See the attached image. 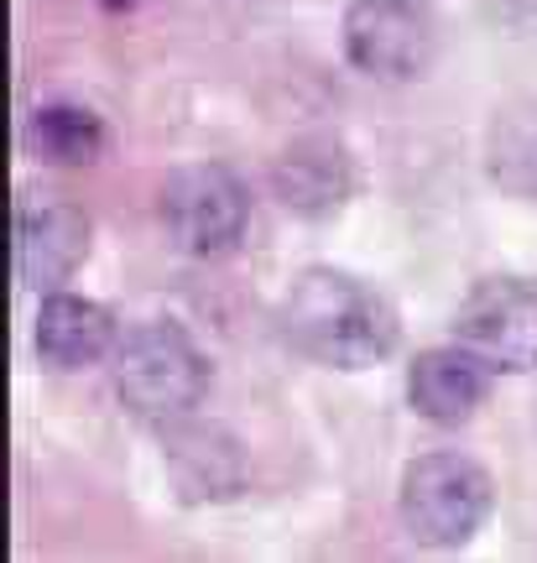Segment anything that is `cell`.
<instances>
[{
	"instance_id": "277c9868",
	"label": "cell",
	"mask_w": 537,
	"mask_h": 563,
	"mask_svg": "<svg viewBox=\"0 0 537 563\" xmlns=\"http://www.w3.org/2000/svg\"><path fill=\"white\" fill-rule=\"evenodd\" d=\"M344 53L360 74L381 84L423 79L438 58L434 0H350L344 5Z\"/></svg>"
},
{
	"instance_id": "7c38bea8",
	"label": "cell",
	"mask_w": 537,
	"mask_h": 563,
	"mask_svg": "<svg viewBox=\"0 0 537 563\" xmlns=\"http://www.w3.org/2000/svg\"><path fill=\"white\" fill-rule=\"evenodd\" d=\"M26 146L42 162H53V167H89L105 152V121L89 104H74V100L42 104L32 115V125H26Z\"/></svg>"
},
{
	"instance_id": "4fadbf2b",
	"label": "cell",
	"mask_w": 537,
	"mask_h": 563,
	"mask_svg": "<svg viewBox=\"0 0 537 563\" xmlns=\"http://www.w3.org/2000/svg\"><path fill=\"white\" fill-rule=\"evenodd\" d=\"M167 454H173V470H178V485H183L188 501H204V496H235L240 454L224 433H215V428H209V433H204V428L178 433Z\"/></svg>"
},
{
	"instance_id": "8992f818",
	"label": "cell",
	"mask_w": 537,
	"mask_h": 563,
	"mask_svg": "<svg viewBox=\"0 0 537 563\" xmlns=\"http://www.w3.org/2000/svg\"><path fill=\"white\" fill-rule=\"evenodd\" d=\"M454 340L491 371H537V282L491 277L454 313Z\"/></svg>"
},
{
	"instance_id": "52a82bcc",
	"label": "cell",
	"mask_w": 537,
	"mask_h": 563,
	"mask_svg": "<svg viewBox=\"0 0 537 563\" xmlns=\"http://www.w3.org/2000/svg\"><path fill=\"white\" fill-rule=\"evenodd\" d=\"M11 251H17V282L32 292H58L89 256V220L79 203L63 194H21L17 224H11Z\"/></svg>"
},
{
	"instance_id": "30bf717a",
	"label": "cell",
	"mask_w": 537,
	"mask_h": 563,
	"mask_svg": "<svg viewBox=\"0 0 537 563\" xmlns=\"http://www.w3.org/2000/svg\"><path fill=\"white\" fill-rule=\"evenodd\" d=\"M116 313L79 292H47L37 308V355L58 371H84L116 350Z\"/></svg>"
},
{
	"instance_id": "3957f363",
	"label": "cell",
	"mask_w": 537,
	"mask_h": 563,
	"mask_svg": "<svg viewBox=\"0 0 537 563\" xmlns=\"http://www.w3.org/2000/svg\"><path fill=\"white\" fill-rule=\"evenodd\" d=\"M496 485L470 454H418L402 470V522L428 548L470 543L480 527L491 522Z\"/></svg>"
},
{
	"instance_id": "8fae6325",
	"label": "cell",
	"mask_w": 537,
	"mask_h": 563,
	"mask_svg": "<svg viewBox=\"0 0 537 563\" xmlns=\"http://www.w3.org/2000/svg\"><path fill=\"white\" fill-rule=\"evenodd\" d=\"M485 173L501 194L537 203V100H512L485 131Z\"/></svg>"
},
{
	"instance_id": "7a4b0ae2",
	"label": "cell",
	"mask_w": 537,
	"mask_h": 563,
	"mask_svg": "<svg viewBox=\"0 0 537 563\" xmlns=\"http://www.w3.org/2000/svg\"><path fill=\"white\" fill-rule=\"evenodd\" d=\"M116 391L136 418H188L209 391V361L188 340V329L167 319H146L125 329L116 344Z\"/></svg>"
},
{
	"instance_id": "9c48e42d",
	"label": "cell",
	"mask_w": 537,
	"mask_h": 563,
	"mask_svg": "<svg viewBox=\"0 0 537 563\" xmlns=\"http://www.w3.org/2000/svg\"><path fill=\"white\" fill-rule=\"evenodd\" d=\"M485 397H491V365L470 344H438L407 365V402L418 407V418L438 422V428L470 422Z\"/></svg>"
},
{
	"instance_id": "5bb4252c",
	"label": "cell",
	"mask_w": 537,
	"mask_h": 563,
	"mask_svg": "<svg viewBox=\"0 0 537 563\" xmlns=\"http://www.w3.org/2000/svg\"><path fill=\"white\" fill-rule=\"evenodd\" d=\"M105 11H131V5H136V0H100Z\"/></svg>"
},
{
	"instance_id": "6da1fadb",
	"label": "cell",
	"mask_w": 537,
	"mask_h": 563,
	"mask_svg": "<svg viewBox=\"0 0 537 563\" xmlns=\"http://www.w3.org/2000/svg\"><path fill=\"white\" fill-rule=\"evenodd\" d=\"M287 340L329 371H371L397 350V308L339 266H308L282 302Z\"/></svg>"
},
{
	"instance_id": "5b68a950",
	"label": "cell",
	"mask_w": 537,
	"mask_h": 563,
	"mask_svg": "<svg viewBox=\"0 0 537 563\" xmlns=\"http://www.w3.org/2000/svg\"><path fill=\"white\" fill-rule=\"evenodd\" d=\"M162 224L188 256H224L251 224V194L230 167L194 162L162 183Z\"/></svg>"
},
{
	"instance_id": "ba28073f",
	"label": "cell",
	"mask_w": 537,
	"mask_h": 563,
	"mask_svg": "<svg viewBox=\"0 0 537 563\" xmlns=\"http://www.w3.org/2000/svg\"><path fill=\"white\" fill-rule=\"evenodd\" d=\"M272 188H277V199L298 220H329L355 194L350 146L339 136H324V131H308V136L287 141L282 157L272 162Z\"/></svg>"
}]
</instances>
